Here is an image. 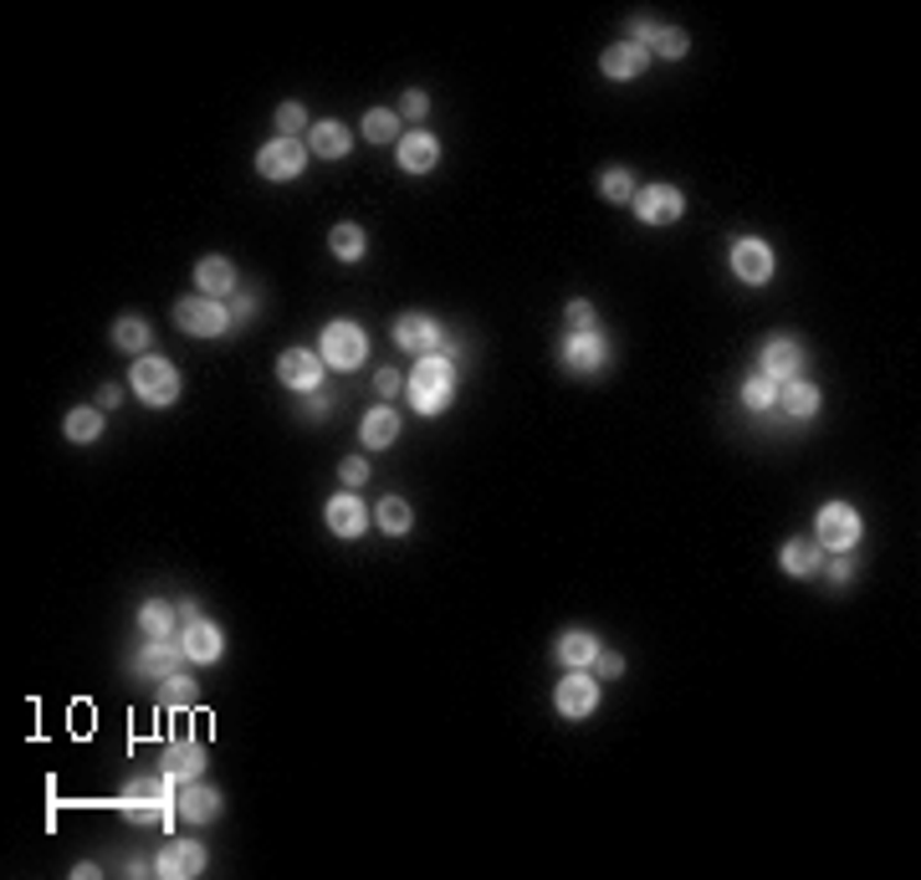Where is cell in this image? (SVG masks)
Listing matches in <instances>:
<instances>
[{"instance_id":"6da1fadb","label":"cell","mask_w":921,"mask_h":880,"mask_svg":"<svg viewBox=\"0 0 921 880\" xmlns=\"http://www.w3.org/2000/svg\"><path fill=\"white\" fill-rule=\"evenodd\" d=\"M404 389H410V410L415 415H441L456 400V358L451 354L415 358V374L404 379Z\"/></svg>"},{"instance_id":"7a4b0ae2","label":"cell","mask_w":921,"mask_h":880,"mask_svg":"<svg viewBox=\"0 0 921 880\" xmlns=\"http://www.w3.org/2000/svg\"><path fill=\"white\" fill-rule=\"evenodd\" d=\"M175 778L164 773H144V778H134L129 789H123V799H119V814L129 824H175Z\"/></svg>"},{"instance_id":"3957f363","label":"cell","mask_w":921,"mask_h":880,"mask_svg":"<svg viewBox=\"0 0 921 880\" xmlns=\"http://www.w3.org/2000/svg\"><path fill=\"white\" fill-rule=\"evenodd\" d=\"M318 358H323L328 369L354 374L358 364L369 358V333L358 328V323H348V318H339V323H328V328L318 333Z\"/></svg>"},{"instance_id":"277c9868","label":"cell","mask_w":921,"mask_h":880,"mask_svg":"<svg viewBox=\"0 0 921 880\" xmlns=\"http://www.w3.org/2000/svg\"><path fill=\"white\" fill-rule=\"evenodd\" d=\"M129 389H134L149 410H169L185 385H179V369L169 364V358H134V369H129Z\"/></svg>"},{"instance_id":"5b68a950","label":"cell","mask_w":921,"mask_h":880,"mask_svg":"<svg viewBox=\"0 0 921 880\" xmlns=\"http://www.w3.org/2000/svg\"><path fill=\"white\" fill-rule=\"evenodd\" d=\"M175 323H179V333H190V338H221V333L236 328V323H231V308L215 298H200V292L175 302Z\"/></svg>"},{"instance_id":"8992f818","label":"cell","mask_w":921,"mask_h":880,"mask_svg":"<svg viewBox=\"0 0 921 880\" xmlns=\"http://www.w3.org/2000/svg\"><path fill=\"white\" fill-rule=\"evenodd\" d=\"M861 512L850 508V502H824L814 517V543L824 553H850L855 543H861Z\"/></svg>"},{"instance_id":"52a82bcc","label":"cell","mask_w":921,"mask_h":880,"mask_svg":"<svg viewBox=\"0 0 921 880\" xmlns=\"http://www.w3.org/2000/svg\"><path fill=\"white\" fill-rule=\"evenodd\" d=\"M308 144L302 138H271V144H262L256 149V175L271 179V185H282V179H298L302 169H308Z\"/></svg>"},{"instance_id":"ba28073f","label":"cell","mask_w":921,"mask_h":880,"mask_svg":"<svg viewBox=\"0 0 921 880\" xmlns=\"http://www.w3.org/2000/svg\"><path fill=\"white\" fill-rule=\"evenodd\" d=\"M451 338H446V328L435 323V318H425V313H404V318H395V348H404L410 358H425V354H441Z\"/></svg>"},{"instance_id":"9c48e42d","label":"cell","mask_w":921,"mask_h":880,"mask_svg":"<svg viewBox=\"0 0 921 880\" xmlns=\"http://www.w3.org/2000/svg\"><path fill=\"white\" fill-rule=\"evenodd\" d=\"M553 706H558V716H568V722H584V716H595L599 706V676L589 671H568L558 687H553Z\"/></svg>"},{"instance_id":"30bf717a","label":"cell","mask_w":921,"mask_h":880,"mask_svg":"<svg viewBox=\"0 0 921 880\" xmlns=\"http://www.w3.org/2000/svg\"><path fill=\"white\" fill-rule=\"evenodd\" d=\"M635 215L645 225H676L686 215V194L676 190V185H645V190H635Z\"/></svg>"},{"instance_id":"8fae6325","label":"cell","mask_w":921,"mask_h":880,"mask_svg":"<svg viewBox=\"0 0 921 880\" xmlns=\"http://www.w3.org/2000/svg\"><path fill=\"white\" fill-rule=\"evenodd\" d=\"M630 42H640L651 57H666V62L691 52V36H686L681 26H655L651 15H635V21H630Z\"/></svg>"},{"instance_id":"7c38bea8","label":"cell","mask_w":921,"mask_h":880,"mask_svg":"<svg viewBox=\"0 0 921 880\" xmlns=\"http://www.w3.org/2000/svg\"><path fill=\"white\" fill-rule=\"evenodd\" d=\"M195 292H200V298H215V302H231L241 292L236 261H231V256H200V261H195Z\"/></svg>"},{"instance_id":"4fadbf2b","label":"cell","mask_w":921,"mask_h":880,"mask_svg":"<svg viewBox=\"0 0 921 880\" xmlns=\"http://www.w3.org/2000/svg\"><path fill=\"white\" fill-rule=\"evenodd\" d=\"M323 358L308 354V348H287L282 358H277V379H282L292 394H318L323 389Z\"/></svg>"},{"instance_id":"5bb4252c","label":"cell","mask_w":921,"mask_h":880,"mask_svg":"<svg viewBox=\"0 0 921 880\" xmlns=\"http://www.w3.org/2000/svg\"><path fill=\"white\" fill-rule=\"evenodd\" d=\"M732 277L747 287H763L773 277V246L758 236H743L732 241Z\"/></svg>"},{"instance_id":"9a60e30c","label":"cell","mask_w":921,"mask_h":880,"mask_svg":"<svg viewBox=\"0 0 921 880\" xmlns=\"http://www.w3.org/2000/svg\"><path fill=\"white\" fill-rule=\"evenodd\" d=\"M179 645H185V656H190V666H215L221 660V650H225V635H221V625H210V620H185L179 625Z\"/></svg>"},{"instance_id":"2e32d148","label":"cell","mask_w":921,"mask_h":880,"mask_svg":"<svg viewBox=\"0 0 921 880\" xmlns=\"http://www.w3.org/2000/svg\"><path fill=\"white\" fill-rule=\"evenodd\" d=\"M185 645L169 635V640H144V650H138L134 671L144 676V681H169V676H179V666H185Z\"/></svg>"},{"instance_id":"e0dca14e","label":"cell","mask_w":921,"mask_h":880,"mask_svg":"<svg viewBox=\"0 0 921 880\" xmlns=\"http://www.w3.org/2000/svg\"><path fill=\"white\" fill-rule=\"evenodd\" d=\"M206 870V845L200 839H175V845H164L159 860H154V876L164 880H195Z\"/></svg>"},{"instance_id":"ac0fdd59","label":"cell","mask_w":921,"mask_h":880,"mask_svg":"<svg viewBox=\"0 0 921 880\" xmlns=\"http://www.w3.org/2000/svg\"><path fill=\"white\" fill-rule=\"evenodd\" d=\"M604 358H610V338L599 328H584V333H568L564 338L568 374H595V369H604Z\"/></svg>"},{"instance_id":"d6986e66","label":"cell","mask_w":921,"mask_h":880,"mask_svg":"<svg viewBox=\"0 0 921 880\" xmlns=\"http://www.w3.org/2000/svg\"><path fill=\"white\" fill-rule=\"evenodd\" d=\"M323 523H328V533H333V537H358L364 527L374 523V512L364 508L354 492H339V497H328Z\"/></svg>"},{"instance_id":"ffe728a7","label":"cell","mask_w":921,"mask_h":880,"mask_svg":"<svg viewBox=\"0 0 921 880\" xmlns=\"http://www.w3.org/2000/svg\"><path fill=\"white\" fill-rule=\"evenodd\" d=\"M179 820L185 824H215L221 820V789H210V783H200V778H190V783H179Z\"/></svg>"},{"instance_id":"44dd1931","label":"cell","mask_w":921,"mask_h":880,"mask_svg":"<svg viewBox=\"0 0 921 880\" xmlns=\"http://www.w3.org/2000/svg\"><path fill=\"white\" fill-rule=\"evenodd\" d=\"M645 67H651V52H645L640 42H630V36L614 42V46H604V57H599V73L610 77V82H630V77H640Z\"/></svg>"},{"instance_id":"7402d4cb","label":"cell","mask_w":921,"mask_h":880,"mask_svg":"<svg viewBox=\"0 0 921 880\" xmlns=\"http://www.w3.org/2000/svg\"><path fill=\"white\" fill-rule=\"evenodd\" d=\"M395 159H400L404 175H431V169L441 165V144H435V134L415 129V134H404L400 144H395Z\"/></svg>"},{"instance_id":"603a6c76","label":"cell","mask_w":921,"mask_h":880,"mask_svg":"<svg viewBox=\"0 0 921 880\" xmlns=\"http://www.w3.org/2000/svg\"><path fill=\"white\" fill-rule=\"evenodd\" d=\"M799 369H803V348L794 344V338H768L763 344V369L758 374H768L773 385H788V379H799Z\"/></svg>"},{"instance_id":"cb8c5ba5","label":"cell","mask_w":921,"mask_h":880,"mask_svg":"<svg viewBox=\"0 0 921 880\" xmlns=\"http://www.w3.org/2000/svg\"><path fill=\"white\" fill-rule=\"evenodd\" d=\"M778 568L794 573V579H814L819 568H824V548H819L814 537H788L784 548H778Z\"/></svg>"},{"instance_id":"d4e9b609","label":"cell","mask_w":921,"mask_h":880,"mask_svg":"<svg viewBox=\"0 0 921 880\" xmlns=\"http://www.w3.org/2000/svg\"><path fill=\"white\" fill-rule=\"evenodd\" d=\"M348 149H354V134L339 119H318L308 129V154H318V159H343Z\"/></svg>"},{"instance_id":"484cf974","label":"cell","mask_w":921,"mask_h":880,"mask_svg":"<svg viewBox=\"0 0 921 880\" xmlns=\"http://www.w3.org/2000/svg\"><path fill=\"white\" fill-rule=\"evenodd\" d=\"M553 656L564 660L568 671H589L599 656V635H589V630H564L558 645H553Z\"/></svg>"},{"instance_id":"4316f807","label":"cell","mask_w":921,"mask_h":880,"mask_svg":"<svg viewBox=\"0 0 921 880\" xmlns=\"http://www.w3.org/2000/svg\"><path fill=\"white\" fill-rule=\"evenodd\" d=\"M358 441H364V450H389L395 441H400V415H395L389 404L369 410V415H364V425H358Z\"/></svg>"},{"instance_id":"83f0119b","label":"cell","mask_w":921,"mask_h":880,"mask_svg":"<svg viewBox=\"0 0 921 880\" xmlns=\"http://www.w3.org/2000/svg\"><path fill=\"white\" fill-rule=\"evenodd\" d=\"M200 768H206V743H169V753H164V773L175 778V783H190V778H200Z\"/></svg>"},{"instance_id":"f1b7e54d","label":"cell","mask_w":921,"mask_h":880,"mask_svg":"<svg viewBox=\"0 0 921 880\" xmlns=\"http://www.w3.org/2000/svg\"><path fill=\"white\" fill-rule=\"evenodd\" d=\"M778 410L794 420H814L819 415V385H809V379H788V385H778Z\"/></svg>"},{"instance_id":"f546056e","label":"cell","mask_w":921,"mask_h":880,"mask_svg":"<svg viewBox=\"0 0 921 880\" xmlns=\"http://www.w3.org/2000/svg\"><path fill=\"white\" fill-rule=\"evenodd\" d=\"M62 431H67L73 446H92V441H103V410L98 404H77V410H67Z\"/></svg>"},{"instance_id":"4dcf8cb0","label":"cell","mask_w":921,"mask_h":880,"mask_svg":"<svg viewBox=\"0 0 921 880\" xmlns=\"http://www.w3.org/2000/svg\"><path fill=\"white\" fill-rule=\"evenodd\" d=\"M175 620H179V604L149 599V604L138 610V635H144V640H169V635H175Z\"/></svg>"},{"instance_id":"1f68e13d","label":"cell","mask_w":921,"mask_h":880,"mask_svg":"<svg viewBox=\"0 0 921 880\" xmlns=\"http://www.w3.org/2000/svg\"><path fill=\"white\" fill-rule=\"evenodd\" d=\"M374 523H379V533L404 537V533H410V523H415V512H410V502H404V497H379Z\"/></svg>"},{"instance_id":"d6a6232c","label":"cell","mask_w":921,"mask_h":880,"mask_svg":"<svg viewBox=\"0 0 921 880\" xmlns=\"http://www.w3.org/2000/svg\"><path fill=\"white\" fill-rule=\"evenodd\" d=\"M364 138H369V144H400L404 138L400 113H395V108H369V113H364Z\"/></svg>"},{"instance_id":"836d02e7","label":"cell","mask_w":921,"mask_h":880,"mask_svg":"<svg viewBox=\"0 0 921 880\" xmlns=\"http://www.w3.org/2000/svg\"><path fill=\"white\" fill-rule=\"evenodd\" d=\"M328 246H333L339 261H364V252H369V241H364V231H358L354 221L333 225V231H328Z\"/></svg>"},{"instance_id":"e575fe53","label":"cell","mask_w":921,"mask_h":880,"mask_svg":"<svg viewBox=\"0 0 921 880\" xmlns=\"http://www.w3.org/2000/svg\"><path fill=\"white\" fill-rule=\"evenodd\" d=\"M149 323H144V318H119V323H113V344L123 348V354H134V358H144V348H149Z\"/></svg>"},{"instance_id":"d590c367","label":"cell","mask_w":921,"mask_h":880,"mask_svg":"<svg viewBox=\"0 0 921 880\" xmlns=\"http://www.w3.org/2000/svg\"><path fill=\"white\" fill-rule=\"evenodd\" d=\"M743 404L753 410V415H768L773 404H778V385H773L768 374H753V379L743 385Z\"/></svg>"},{"instance_id":"8d00e7d4","label":"cell","mask_w":921,"mask_h":880,"mask_svg":"<svg viewBox=\"0 0 921 880\" xmlns=\"http://www.w3.org/2000/svg\"><path fill=\"white\" fill-rule=\"evenodd\" d=\"M635 175H630V169H604V175H599V194H604V200H610V205H624V200H635Z\"/></svg>"},{"instance_id":"74e56055","label":"cell","mask_w":921,"mask_h":880,"mask_svg":"<svg viewBox=\"0 0 921 880\" xmlns=\"http://www.w3.org/2000/svg\"><path fill=\"white\" fill-rule=\"evenodd\" d=\"M302 129H312L308 108H302V103H282V108H277V138H298Z\"/></svg>"},{"instance_id":"f35d334b","label":"cell","mask_w":921,"mask_h":880,"mask_svg":"<svg viewBox=\"0 0 921 880\" xmlns=\"http://www.w3.org/2000/svg\"><path fill=\"white\" fill-rule=\"evenodd\" d=\"M164 687V702L169 706H190L195 702V681L190 676H169V681H159Z\"/></svg>"},{"instance_id":"ab89813d","label":"cell","mask_w":921,"mask_h":880,"mask_svg":"<svg viewBox=\"0 0 921 880\" xmlns=\"http://www.w3.org/2000/svg\"><path fill=\"white\" fill-rule=\"evenodd\" d=\"M568 333H584V328H595V302H584V298H574L568 302Z\"/></svg>"},{"instance_id":"60d3db41","label":"cell","mask_w":921,"mask_h":880,"mask_svg":"<svg viewBox=\"0 0 921 880\" xmlns=\"http://www.w3.org/2000/svg\"><path fill=\"white\" fill-rule=\"evenodd\" d=\"M339 477L348 481V487H364V481H369V461H364V456H343Z\"/></svg>"},{"instance_id":"b9f144b4","label":"cell","mask_w":921,"mask_h":880,"mask_svg":"<svg viewBox=\"0 0 921 880\" xmlns=\"http://www.w3.org/2000/svg\"><path fill=\"white\" fill-rule=\"evenodd\" d=\"M595 676H599V681H614V676H624V656H614V650H599V656H595Z\"/></svg>"},{"instance_id":"7bdbcfd3","label":"cell","mask_w":921,"mask_h":880,"mask_svg":"<svg viewBox=\"0 0 921 880\" xmlns=\"http://www.w3.org/2000/svg\"><path fill=\"white\" fill-rule=\"evenodd\" d=\"M425 113H431V98H425V92H404L400 98V119H425Z\"/></svg>"},{"instance_id":"ee69618b","label":"cell","mask_w":921,"mask_h":880,"mask_svg":"<svg viewBox=\"0 0 921 880\" xmlns=\"http://www.w3.org/2000/svg\"><path fill=\"white\" fill-rule=\"evenodd\" d=\"M231 308V323H252V313H256V298L252 292H236V298L225 302Z\"/></svg>"},{"instance_id":"f6af8a7d","label":"cell","mask_w":921,"mask_h":880,"mask_svg":"<svg viewBox=\"0 0 921 880\" xmlns=\"http://www.w3.org/2000/svg\"><path fill=\"white\" fill-rule=\"evenodd\" d=\"M400 389H404L400 369H379V374H374V394H385V400H389V394H400Z\"/></svg>"},{"instance_id":"bcb514c9","label":"cell","mask_w":921,"mask_h":880,"mask_svg":"<svg viewBox=\"0 0 921 880\" xmlns=\"http://www.w3.org/2000/svg\"><path fill=\"white\" fill-rule=\"evenodd\" d=\"M119 404H123V385H103V389H98V410H103V415H108V410H119Z\"/></svg>"},{"instance_id":"7dc6e473","label":"cell","mask_w":921,"mask_h":880,"mask_svg":"<svg viewBox=\"0 0 921 880\" xmlns=\"http://www.w3.org/2000/svg\"><path fill=\"white\" fill-rule=\"evenodd\" d=\"M328 410H333V400H328L323 389H318V394H312V404H308V420H323Z\"/></svg>"},{"instance_id":"c3c4849f","label":"cell","mask_w":921,"mask_h":880,"mask_svg":"<svg viewBox=\"0 0 921 880\" xmlns=\"http://www.w3.org/2000/svg\"><path fill=\"white\" fill-rule=\"evenodd\" d=\"M824 564H830V558H824ZM830 579L834 583H850V564H830Z\"/></svg>"},{"instance_id":"681fc988","label":"cell","mask_w":921,"mask_h":880,"mask_svg":"<svg viewBox=\"0 0 921 880\" xmlns=\"http://www.w3.org/2000/svg\"><path fill=\"white\" fill-rule=\"evenodd\" d=\"M73 876H77V880H92V876H98V866H92V860H77Z\"/></svg>"}]
</instances>
